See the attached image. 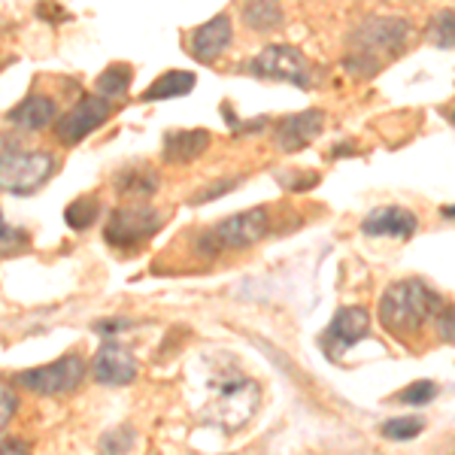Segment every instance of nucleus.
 Returning <instances> with one entry per match:
<instances>
[{
	"instance_id": "12",
	"label": "nucleus",
	"mask_w": 455,
	"mask_h": 455,
	"mask_svg": "<svg viewBox=\"0 0 455 455\" xmlns=\"http://www.w3.org/2000/svg\"><path fill=\"white\" fill-rule=\"evenodd\" d=\"M92 377L100 386H131L137 379V362L122 343H104L92 358Z\"/></svg>"
},
{
	"instance_id": "2",
	"label": "nucleus",
	"mask_w": 455,
	"mask_h": 455,
	"mask_svg": "<svg viewBox=\"0 0 455 455\" xmlns=\"http://www.w3.org/2000/svg\"><path fill=\"white\" fill-rule=\"evenodd\" d=\"M410 36H413V25L401 16H371L355 28L352 40V52L347 55V70L355 76L368 79L388 58L401 55L407 49Z\"/></svg>"
},
{
	"instance_id": "33",
	"label": "nucleus",
	"mask_w": 455,
	"mask_h": 455,
	"mask_svg": "<svg viewBox=\"0 0 455 455\" xmlns=\"http://www.w3.org/2000/svg\"><path fill=\"white\" fill-rule=\"evenodd\" d=\"M443 116H446V119H450V122L455 124V107H446V113H443Z\"/></svg>"
},
{
	"instance_id": "31",
	"label": "nucleus",
	"mask_w": 455,
	"mask_h": 455,
	"mask_svg": "<svg viewBox=\"0 0 455 455\" xmlns=\"http://www.w3.org/2000/svg\"><path fill=\"white\" fill-rule=\"evenodd\" d=\"M128 325H131L128 319H100L98 325H94V331L104 334V337H109V334H119L122 328H128Z\"/></svg>"
},
{
	"instance_id": "30",
	"label": "nucleus",
	"mask_w": 455,
	"mask_h": 455,
	"mask_svg": "<svg viewBox=\"0 0 455 455\" xmlns=\"http://www.w3.org/2000/svg\"><path fill=\"white\" fill-rule=\"evenodd\" d=\"M315 182H319V173H300V176H285V186L291 188V192H307V188H315Z\"/></svg>"
},
{
	"instance_id": "9",
	"label": "nucleus",
	"mask_w": 455,
	"mask_h": 455,
	"mask_svg": "<svg viewBox=\"0 0 455 455\" xmlns=\"http://www.w3.org/2000/svg\"><path fill=\"white\" fill-rule=\"evenodd\" d=\"M109 116H113V104H109L107 98H100V94H85V98H79L76 104L58 119L55 124L58 143H64V146L83 143L88 134H94V131L109 119Z\"/></svg>"
},
{
	"instance_id": "27",
	"label": "nucleus",
	"mask_w": 455,
	"mask_h": 455,
	"mask_svg": "<svg viewBox=\"0 0 455 455\" xmlns=\"http://www.w3.org/2000/svg\"><path fill=\"white\" fill-rule=\"evenodd\" d=\"M19 413V398L16 392H12L6 383H0V431L6 428V425L12 422V416Z\"/></svg>"
},
{
	"instance_id": "5",
	"label": "nucleus",
	"mask_w": 455,
	"mask_h": 455,
	"mask_svg": "<svg viewBox=\"0 0 455 455\" xmlns=\"http://www.w3.org/2000/svg\"><path fill=\"white\" fill-rule=\"evenodd\" d=\"M267 231H270V210L252 207L237 212V216H228L216 228H210L204 234L201 249L207 255H219L222 249H249L267 237Z\"/></svg>"
},
{
	"instance_id": "23",
	"label": "nucleus",
	"mask_w": 455,
	"mask_h": 455,
	"mask_svg": "<svg viewBox=\"0 0 455 455\" xmlns=\"http://www.w3.org/2000/svg\"><path fill=\"white\" fill-rule=\"evenodd\" d=\"M425 428L422 416H401V419H388L379 425V435L386 440H413L419 437Z\"/></svg>"
},
{
	"instance_id": "1",
	"label": "nucleus",
	"mask_w": 455,
	"mask_h": 455,
	"mask_svg": "<svg viewBox=\"0 0 455 455\" xmlns=\"http://www.w3.org/2000/svg\"><path fill=\"white\" fill-rule=\"evenodd\" d=\"M443 310V298L435 289H428L422 280H398L392 283L379 298V325L395 340L419 334L435 315Z\"/></svg>"
},
{
	"instance_id": "21",
	"label": "nucleus",
	"mask_w": 455,
	"mask_h": 455,
	"mask_svg": "<svg viewBox=\"0 0 455 455\" xmlns=\"http://www.w3.org/2000/svg\"><path fill=\"white\" fill-rule=\"evenodd\" d=\"M98 216H100V201L92 195L76 197V201L68 204V210H64V222H68V228H73V231H85V228H92L94 222H98Z\"/></svg>"
},
{
	"instance_id": "18",
	"label": "nucleus",
	"mask_w": 455,
	"mask_h": 455,
	"mask_svg": "<svg viewBox=\"0 0 455 455\" xmlns=\"http://www.w3.org/2000/svg\"><path fill=\"white\" fill-rule=\"evenodd\" d=\"M240 19L252 34H270L285 21V12L280 0H243Z\"/></svg>"
},
{
	"instance_id": "29",
	"label": "nucleus",
	"mask_w": 455,
	"mask_h": 455,
	"mask_svg": "<svg viewBox=\"0 0 455 455\" xmlns=\"http://www.w3.org/2000/svg\"><path fill=\"white\" fill-rule=\"evenodd\" d=\"M240 186V180H222V182H210V188H204V192H197L192 197V204H207V201H216V197H222L228 192H234V188Z\"/></svg>"
},
{
	"instance_id": "4",
	"label": "nucleus",
	"mask_w": 455,
	"mask_h": 455,
	"mask_svg": "<svg viewBox=\"0 0 455 455\" xmlns=\"http://www.w3.org/2000/svg\"><path fill=\"white\" fill-rule=\"evenodd\" d=\"M212 401H210V419L216 425H222L225 431H237L240 425L252 419V413L259 410L261 392L255 386V379H249L246 373H240L237 368H222L212 373Z\"/></svg>"
},
{
	"instance_id": "24",
	"label": "nucleus",
	"mask_w": 455,
	"mask_h": 455,
	"mask_svg": "<svg viewBox=\"0 0 455 455\" xmlns=\"http://www.w3.org/2000/svg\"><path fill=\"white\" fill-rule=\"evenodd\" d=\"M437 395V386L431 383V379H416L413 386H407L403 392L398 395V398L403 403H410V407H425V403H431Z\"/></svg>"
},
{
	"instance_id": "6",
	"label": "nucleus",
	"mask_w": 455,
	"mask_h": 455,
	"mask_svg": "<svg viewBox=\"0 0 455 455\" xmlns=\"http://www.w3.org/2000/svg\"><path fill=\"white\" fill-rule=\"evenodd\" d=\"M88 373V364L83 355L70 352V355H61L52 364H43V368H28L16 373V383L21 388L34 395H46V398H58V395H70L83 386Z\"/></svg>"
},
{
	"instance_id": "20",
	"label": "nucleus",
	"mask_w": 455,
	"mask_h": 455,
	"mask_svg": "<svg viewBox=\"0 0 455 455\" xmlns=\"http://www.w3.org/2000/svg\"><path fill=\"white\" fill-rule=\"evenodd\" d=\"M131 83H134V70H131V64L119 61V64H109V68L94 79V92L107 100H122L124 94H128Z\"/></svg>"
},
{
	"instance_id": "17",
	"label": "nucleus",
	"mask_w": 455,
	"mask_h": 455,
	"mask_svg": "<svg viewBox=\"0 0 455 455\" xmlns=\"http://www.w3.org/2000/svg\"><path fill=\"white\" fill-rule=\"evenodd\" d=\"M158 186H161L158 173L152 171V167H146V164L124 167V171L116 173V180H113L116 192H119L122 197H137V201H143V197H152V195L158 192Z\"/></svg>"
},
{
	"instance_id": "14",
	"label": "nucleus",
	"mask_w": 455,
	"mask_h": 455,
	"mask_svg": "<svg viewBox=\"0 0 455 455\" xmlns=\"http://www.w3.org/2000/svg\"><path fill=\"white\" fill-rule=\"evenodd\" d=\"M416 228H419V219H416L413 210L379 207L362 222V234H368V237H401V240H407L416 234Z\"/></svg>"
},
{
	"instance_id": "22",
	"label": "nucleus",
	"mask_w": 455,
	"mask_h": 455,
	"mask_svg": "<svg viewBox=\"0 0 455 455\" xmlns=\"http://www.w3.org/2000/svg\"><path fill=\"white\" fill-rule=\"evenodd\" d=\"M428 43H435L440 49L455 46V10H440L428 21Z\"/></svg>"
},
{
	"instance_id": "3",
	"label": "nucleus",
	"mask_w": 455,
	"mask_h": 455,
	"mask_svg": "<svg viewBox=\"0 0 455 455\" xmlns=\"http://www.w3.org/2000/svg\"><path fill=\"white\" fill-rule=\"evenodd\" d=\"M58 161L46 149H25L12 134H0V192L34 195L52 180Z\"/></svg>"
},
{
	"instance_id": "7",
	"label": "nucleus",
	"mask_w": 455,
	"mask_h": 455,
	"mask_svg": "<svg viewBox=\"0 0 455 455\" xmlns=\"http://www.w3.org/2000/svg\"><path fill=\"white\" fill-rule=\"evenodd\" d=\"M246 70L259 79H276V83H291L298 88L313 85V64L295 46H264L259 55L246 61Z\"/></svg>"
},
{
	"instance_id": "19",
	"label": "nucleus",
	"mask_w": 455,
	"mask_h": 455,
	"mask_svg": "<svg viewBox=\"0 0 455 455\" xmlns=\"http://www.w3.org/2000/svg\"><path fill=\"white\" fill-rule=\"evenodd\" d=\"M195 73L188 70H171L164 76H158L156 83L143 92V100H171V98H186L195 88Z\"/></svg>"
},
{
	"instance_id": "26",
	"label": "nucleus",
	"mask_w": 455,
	"mask_h": 455,
	"mask_svg": "<svg viewBox=\"0 0 455 455\" xmlns=\"http://www.w3.org/2000/svg\"><path fill=\"white\" fill-rule=\"evenodd\" d=\"M134 443H137V435L128 428V425L100 437V450H104V452H131V450H134Z\"/></svg>"
},
{
	"instance_id": "15",
	"label": "nucleus",
	"mask_w": 455,
	"mask_h": 455,
	"mask_svg": "<svg viewBox=\"0 0 455 455\" xmlns=\"http://www.w3.org/2000/svg\"><path fill=\"white\" fill-rule=\"evenodd\" d=\"M212 137L210 131L195 128V131H167L164 143H161V156L167 164H192L195 158H201L210 149Z\"/></svg>"
},
{
	"instance_id": "11",
	"label": "nucleus",
	"mask_w": 455,
	"mask_h": 455,
	"mask_svg": "<svg viewBox=\"0 0 455 455\" xmlns=\"http://www.w3.org/2000/svg\"><path fill=\"white\" fill-rule=\"evenodd\" d=\"M325 128V113L322 109H304V113H291L276 122L274 146L280 152H298L310 146Z\"/></svg>"
},
{
	"instance_id": "13",
	"label": "nucleus",
	"mask_w": 455,
	"mask_h": 455,
	"mask_svg": "<svg viewBox=\"0 0 455 455\" xmlns=\"http://www.w3.org/2000/svg\"><path fill=\"white\" fill-rule=\"evenodd\" d=\"M234 40V25H231V16L228 12H219L212 16L210 21H204L201 28H195L188 34V52H192L197 61L210 64L216 58H222V52L231 46Z\"/></svg>"
},
{
	"instance_id": "28",
	"label": "nucleus",
	"mask_w": 455,
	"mask_h": 455,
	"mask_svg": "<svg viewBox=\"0 0 455 455\" xmlns=\"http://www.w3.org/2000/svg\"><path fill=\"white\" fill-rule=\"evenodd\" d=\"M435 325L440 340L455 343V304H443V310L435 315Z\"/></svg>"
},
{
	"instance_id": "16",
	"label": "nucleus",
	"mask_w": 455,
	"mask_h": 455,
	"mask_svg": "<svg viewBox=\"0 0 455 455\" xmlns=\"http://www.w3.org/2000/svg\"><path fill=\"white\" fill-rule=\"evenodd\" d=\"M6 119L21 131H43L58 122V104L49 94H28L19 107L6 113Z\"/></svg>"
},
{
	"instance_id": "25",
	"label": "nucleus",
	"mask_w": 455,
	"mask_h": 455,
	"mask_svg": "<svg viewBox=\"0 0 455 455\" xmlns=\"http://www.w3.org/2000/svg\"><path fill=\"white\" fill-rule=\"evenodd\" d=\"M25 246H28V234L21 231V228L6 225L4 212H0V255H12Z\"/></svg>"
},
{
	"instance_id": "8",
	"label": "nucleus",
	"mask_w": 455,
	"mask_h": 455,
	"mask_svg": "<svg viewBox=\"0 0 455 455\" xmlns=\"http://www.w3.org/2000/svg\"><path fill=\"white\" fill-rule=\"evenodd\" d=\"M164 225V216L156 207H119L113 210L104 228V237L116 249H137L143 246L158 228Z\"/></svg>"
},
{
	"instance_id": "10",
	"label": "nucleus",
	"mask_w": 455,
	"mask_h": 455,
	"mask_svg": "<svg viewBox=\"0 0 455 455\" xmlns=\"http://www.w3.org/2000/svg\"><path fill=\"white\" fill-rule=\"evenodd\" d=\"M368 331H371V315L364 307H340V310L334 313L325 337H322V343H325L328 355L340 358L347 349L362 343L364 337H368Z\"/></svg>"
},
{
	"instance_id": "32",
	"label": "nucleus",
	"mask_w": 455,
	"mask_h": 455,
	"mask_svg": "<svg viewBox=\"0 0 455 455\" xmlns=\"http://www.w3.org/2000/svg\"><path fill=\"white\" fill-rule=\"evenodd\" d=\"M440 212H443V219H455V207H443Z\"/></svg>"
}]
</instances>
